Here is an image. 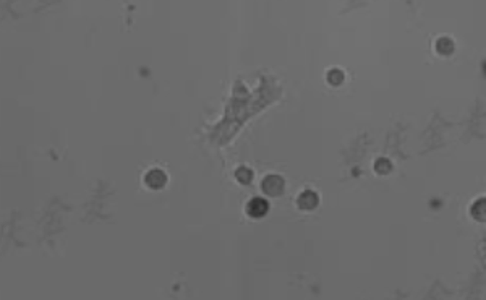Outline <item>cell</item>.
I'll return each instance as SVG.
<instances>
[{
  "mask_svg": "<svg viewBox=\"0 0 486 300\" xmlns=\"http://www.w3.org/2000/svg\"><path fill=\"white\" fill-rule=\"evenodd\" d=\"M263 192L269 196H279L284 192V178L279 176H268L263 180Z\"/></svg>",
  "mask_w": 486,
  "mask_h": 300,
  "instance_id": "obj_1",
  "label": "cell"
},
{
  "mask_svg": "<svg viewBox=\"0 0 486 300\" xmlns=\"http://www.w3.org/2000/svg\"><path fill=\"white\" fill-rule=\"evenodd\" d=\"M268 211H269V203L266 202L264 198H253L248 202V204H246V214L250 218L259 219Z\"/></svg>",
  "mask_w": 486,
  "mask_h": 300,
  "instance_id": "obj_2",
  "label": "cell"
},
{
  "mask_svg": "<svg viewBox=\"0 0 486 300\" xmlns=\"http://www.w3.org/2000/svg\"><path fill=\"white\" fill-rule=\"evenodd\" d=\"M144 180H146V185L148 186H151V188H154V190H159L165 185V182H167V176H165L161 169H152L146 174Z\"/></svg>",
  "mask_w": 486,
  "mask_h": 300,
  "instance_id": "obj_3",
  "label": "cell"
},
{
  "mask_svg": "<svg viewBox=\"0 0 486 300\" xmlns=\"http://www.w3.org/2000/svg\"><path fill=\"white\" fill-rule=\"evenodd\" d=\"M319 203V198L315 192H311V190H305L303 193H300V196H298L297 200V204L300 206L302 210H306V211H311V210H315L316 206Z\"/></svg>",
  "mask_w": 486,
  "mask_h": 300,
  "instance_id": "obj_4",
  "label": "cell"
},
{
  "mask_svg": "<svg viewBox=\"0 0 486 300\" xmlns=\"http://www.w3.org/2000/svg\"><path fill=\"white\" fill-rule=\"evenodd\" d=\"M436 50L443 56H449V54H452V50H454V42H452L449 38H441L436 42Z\"/></svg>",
  "mask_w": 486,
  "mask_h": 300,
  "instance_id": "obj_5",
  "label": "cell"
},
{
  "mask_svg": "<svg viewBox=\"0 0 486 300\" xmlns=\"http://www.w3.org/2000/svg\"><path fill=\"white\" fill-rule=\"evenodd\" d=\"M472 214H474L477 219H480V221H485L486 219V202L485 200H480V202H477L474 210H472Z\"/></svg>",
  "mask_w": 486,
  "mask_h": 300,
  "instance_id": "obj_6",
  "label": "cell"
},
{
  "mask_svg": "<svg viewBox=\"0 0 486 300\" xmlns=\"http://www.w3.org/2000/svg\"><path fill=\"white\" fill-rule=\"evenodd\" d=\"M375 169H376L378 174H388V172H391V169H392V164L389 162V159L381 158V159H378V161H376Z\"/></svg>",
  "mask_w": 486,
  "mask_h": 300,
  "instance_id": "obj_7",
  "label": "cell"
},
{
  "mask_svg": "<svg viewBox=\"0 0 486 300\" xmlns=\"http://www.w3.org/2000/svg\"><path fill=\"white\" fill-rule=\"evenodd\" d=\"M235 177L240 180L242 184H250L251 182V178H253V172L248 169V168H240L237 172H235Z\"/></svg>",
  "mask_w": 486,
  "mask_h": 300,
  "instance_id": "obj_8",
  "label": "cell"
},
{
  "mask_svg": "<svg viewBox=\"0 0 486 300\" xmlns=\"http://www.w3.org/2000/svg\"><path fill=\"white\" fill-rule=\"evenodd\" d=\"M328 82L331 84H341L344 82V73L341 70H332L329 72V75H328Z\"/></svg>",
  "mask_w": 486,
  "mask_h": 300,
  "instance_id": "obj_9",
  "label": "cell"
}]
</instances>
